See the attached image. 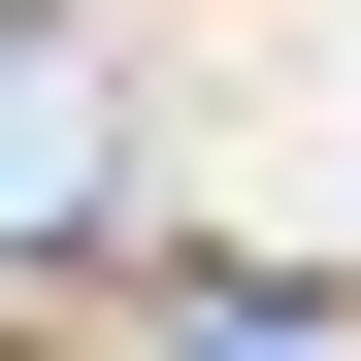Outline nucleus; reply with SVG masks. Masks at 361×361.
I'll list each match as a JSON object with an SVG mask.
<instances>
[{
	"label": "nucleus",
	"instance_id": "obj_1",
	"mask_svg": "<svg viewBox=\"0 0 361 361\" xmlns=\"http://www.w3.org/2000/svg\"><path fill=\"white\" fill-rule=\"evenodd\" d=\"M230 361H263V329H230Z\"/></svg>",
	"mask_w": 361,
	"mask_h": 361
}]
</instances>
